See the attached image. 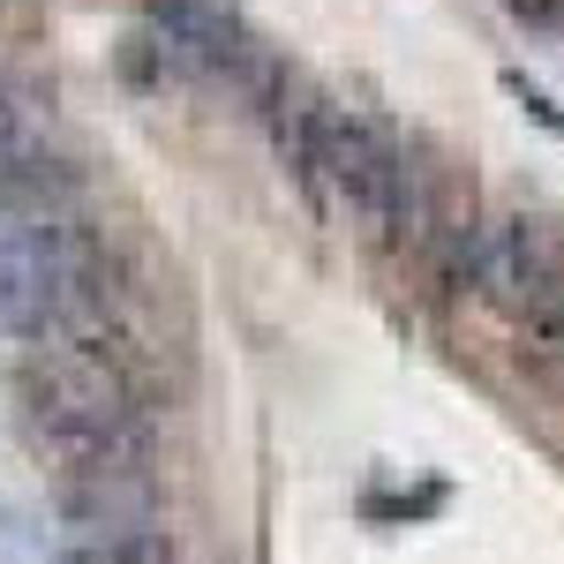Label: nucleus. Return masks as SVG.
<instances>
[{
  "mask_svg": "<svg viewBox=\"0 0 564 564\" xmlns=\"http://www.w3.org/2000/svg\"><path fill=\"white\" fill-rule=\"evenodd\" d=\"M61 520L84 534H135L159 520V489H151V475H68Z\"/></svg>",
  "mask_w": 564,
  "mask_h": 564,
  "instance_id": "7ed1b4c3",
  "label": "nucleus"
},
{
  "mask_svg": "<svg viewBox=\"0 0 564 564\" xmlns=\"http://www.w3.org/2000/svg\"><path fill=\"white\" fill-rule=\"evenodd\" d=\"M527 339H534V354H542V361H564V294L542 308V316H527Z\"/></svg>",
  "mask_w": 564,
  "mask_h": 564,
  "instance_id": "423d86ee",
  "label": "nucleus"
},
{
  "mask_svg": "<svg viewBox=\"0 0 564 564\" xmlns=\"http://www.w3.org/2000/svg\"><path fill=\"white\" fill-rule=\"evenodd\" d=\"M505 84H512V98H520V106L534 113V121H542V129H557V135H564V113L550 106V98H542V90H534V84H520V76H505Z\"/></svg>",
  "mask_w": 564,
  "mask_h": 564,
  "instance_id": "0eeeda50",
  "label": "nucleus"
},
{
  "mask_svg": "<svg viewBox=\"0 0 564 564\" xmlns=\"http://www.w3.org/2000/svg\"><path fill=\"white\" fill-rule=\"evenodd\" d=\"M31 151H45L39 129L23 121V106H8V98H0V174H8V166H23Z\"/></svg>",
  "mask_w": 564,
  "mask_h": 564,
  "instance_id": "39448f33",
  "label": "nucleus"
},
{
  "mask_svg": "<svg viewBox=\"0 0 564 564\" xmlns=\"http://www.w3.org/2000/svg\"><path fill=\"white\" fill-rule=\"evenodd\" d=\"M505 8H512V15H527V23H550L564 0H505Z\"/></svg>",
  "mask_w": 564,
  "mask_h": 564,
  "instance_id": "6e6552de",
  "label": "nucleus"
},
{
  "mask_svg": "<svg viewBox=\"0 0 564 564\" xmlns=\"http://www.w3.org/2000/svg\"><path fill=\"white\" fill-rule=\"evenodd\" d=\"M505 316H542L564 294V234L534 212H505L481 218V286Z\"/></svg>",
  "mask_w": 564,
  "mask_h": 564,
  "instance_id": "f257e3e1",
  "label": "nucleus"
},
{
  "mask_svg": "<svg viewBox=\"0 0 564 564\" xmlns=\"http://www.w3.org/2000/svg\"><path fill=\"white\" fill-rule=\"evenodd\" d=\"M143 23L159 31L166 61L188 76H212V84L249 90V76L263 68V45L249 39V23L226 8V0H151Z\"/></svg>",
  "mask_w": 564,
  "mask_h": 564,
  "instance_id": "f03ea898",
  "label": "nucleus"
},
{
  "mask_svg": "<svg viewBox=\"0 0 564 564\" xmlns=\"http://www.w3.org/2000/svg\"><path fill=\"white\" fill-rule=\"evenodd\" d=\"M68 564H174L159 527H135V534H84L68 527Z\"/></svg>",
  "mask_w": 564,
  "mask_h": 564,
  "instance_id": "20e7f679",
  "label": "nucleus"
}]
</instances>
